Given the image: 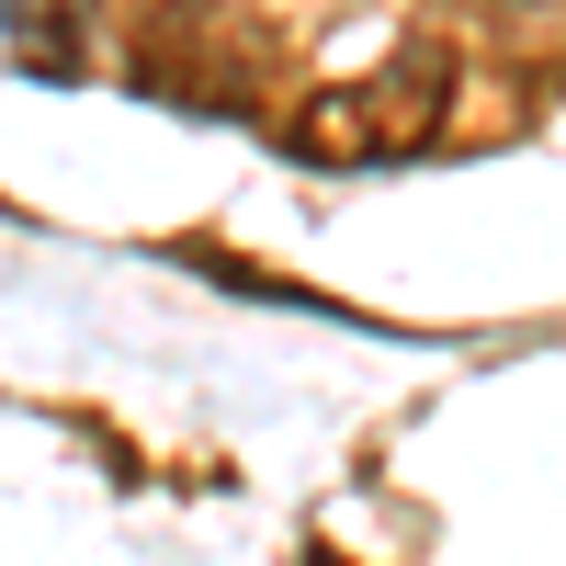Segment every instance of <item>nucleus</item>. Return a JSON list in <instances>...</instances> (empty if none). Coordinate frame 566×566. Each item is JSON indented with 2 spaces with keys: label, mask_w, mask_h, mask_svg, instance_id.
I'll return each instance as SVG.
<instances>
[{
  "label": "nucleus",
  "mask_w": 566,
  "mask_h": 566,
  "mask_svg": "<svg viewBox=\"0 0 566 566\" xmlns=\"http://www.w3.org/2000/svg\"><path fill=\"white\" fill-rule=\"evenodd\" d=\"M442 114H453V57H442V45H408V57L317 91V103L283 125V148H295L306 170H374L397 148H431Z\"/></svg>",
  "instance_id": "obj_1"
},
{
  "label": "nucleus",
  "mask_w": 566,
  "mask_h": 566,
  "mask_svg": "<svg viewBox=\"0 0 566 566\" xmlns=\"http://www.w3.org/2000/svg\"><path fill=\"white\" fill-rule=\"evenodd\" d=\"M12 57H23V80H69V69H80L69 0H12Z\"/></svg>",
  "instance_id": "obj_2"
},
{
  "label": "nucleus",
  "mask_w": 566,
  "mask_h": 566,
  "mask_svg": "<svg viewBox=\"0 0 566 566\" xmlns=\"http://www.w3.org/2000/svg\"><path fill=\"white\" fill-rule=\"evenodd\" d=\"M306 566H317V555H306Z\"/></svg>",
  "instance_id": "obj_3"
}]
</instances>
